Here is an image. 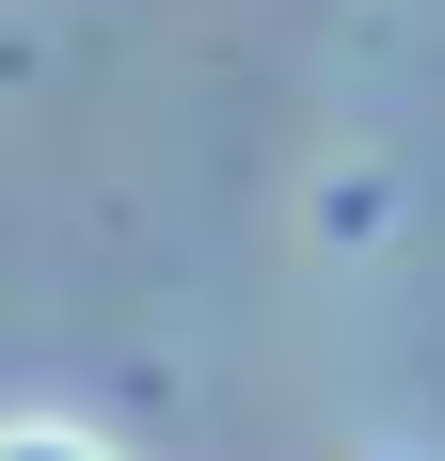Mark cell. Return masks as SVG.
<instances>
[{"mask_svg": "<svg viewBox=\"0 0 445 461\" xmlns=\"http://www.w3.org/2000/svg\"><path fill=\"white\" fill-rule=\"evenodd\" d=\"M0 461H112V446H95V429H48V414H16V429H0Z\"/></svg>", "mask_w": 445, "mask_h": 461, "instance_id": "6da1fadb", "label": "cell"}]
</instances>
